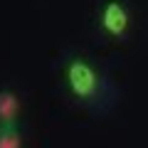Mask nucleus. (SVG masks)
<instances>
[{
	"label": "nucleus",
	"instance_id": "obj_1",
	"mask_svg": "<svg viewBox=\"0 0 148 148\" xmlns=\"http://www.w3.org/2000/svg\"><path fill=\"white\" fill-rule=\"evenodd\" d=\"M64 84H67L69 94L77 101H96L101 96V86H104V79H101L99 69L84 57H72L64 64Z\"/></svg>",
	"mask_w": 148,
	"mask_h": 148
},
{
	"label": "nucleus",
	"instance_id": "obj_2",
	"mask_svg": "<svg viewBox=\"0 0 148 148\" xmlns=\"http://www.w3.org/2000/svg\"><path fill=\"white\" fill-rule=\"evenodd\" d=\"M96 22L104 35L114 37V40H123L131 27V15H128V8L123 5V0H104L96 12Z\"/></svg>",
	"mask_w": 148,
	"mask_h": 148
},
{
	"label": "nucleus",
	"instance_id": "obj_3",
	"mask_svg": "<svg viewBox=\"0 0 148 148\" xmlns=\"http://www.w3.org/2000/svg\"><path fill=\"white\" fill-rule=\"evenodd\" d=\"M20 96L12 89H0V126H17L20 116Z\"/></svg>",
	"mask_w": 148,
	"mask_h": 148
},
{
	"label": "nucleus",
	"instance_id": "obj_4",
	"mask_svg": "<svg viewBox=\"0 0 148 148\" xmlns=\"http://www.w3.org/2000/svg\"><path fill=\"white\" fill-rule=\"evenodd\" d=\"M0 148H22V133L17 126H0Z\"/></svg>",
	"mask_w": 148,
	"mask_h": 148
}]
</instances>
